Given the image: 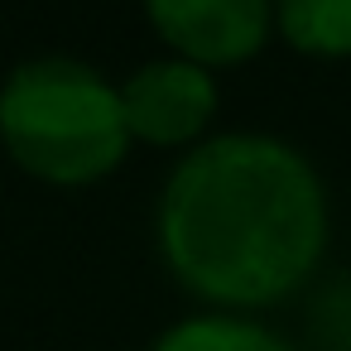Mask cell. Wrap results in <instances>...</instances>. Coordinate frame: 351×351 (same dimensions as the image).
Segmentation results:
<instances>
[{
  "mask_svg": "<svg viewBox=\"0 0 351 351\" xmlns=\"http://www.w3.org/2000/svg\"><path fill=\"white\" fill-rule=\"evenodd\" d=\"M0 140L10 159L58 188L106 178L130 145L121 92L77 58H29L0 87Z\"/></svg>",
  "mask_w": 351,
  "mask_h": 351,
  "instance_id": "7a4b0ae2",
  "label": "cell"
},
{
  "mask_svg": "<svg viewBox=\"0 0 351 351\" xmlns=\"http://www.w3.org/2000/svg\"><path fill=\"white\" fill-rule=\"evenodd\" d=\"M121 111L130 135L149 145H188L217 111V82L207 77V68L188 58L145 63L121 87Z\"/></svg>",
  "mask_w": 351,
  "mask_h": 351,
  "instance_id": "3957f363",
  "label": "cell"
},
{
  "mask_svg": "<svg viewBox=\"0 0 351 351\" xmlns=\"http://www.w3.org/2000/svg\"><path fill=\"white\" fill-rule=\"evenodd\" d=\"M149 351H293V346L260 322H245L231 313H202V317H183L169 332H159Z\"/></svg>",
  "mask_w": 351,
  "mask_h": 351,
  "instance_id": "8992f818",
  "label": "cell"
},
{
  "mask_svg": "<svg viewBox=\"0 0 351 351\" xmlns=\"http://www.w3.org/2000/svg\"><path fill=\"white\" fill-rule=\"evenodd\" d=\"M145 10L197 68L245 63L269 34V0H145Z\"/></svg>",
  "mask_w": 351,
  "mask_h": 351,
  "instance_id": "277c9868",
  "label": "cell"
},
{
  "mask_svg": "<svg viewBox=\"0 0 351 351\" xmlns=\"http://www.w3.org/2000/svg\"><path fill=\"white\" fill-rule=\"evenodd\" d=\"M279 34L313 58L351 53V0H274Z\"/></svg>",
  "mask_w": 351,
  "mask_h": 351,
  "instance_id": "5b68a950",
  "label": "cell"
},
{
  "mask_svg": "<svg viewBox=\"0 0 351 351\" xmlns=\"http://www.w3.org/2000/svg\"><path fill=\"white\" fill-rule=\"evenodd\" d=\"M159 245L173 279L207 303H279L327 250L322 178L274 135L207 140L164 183Z\"/></svg>",
  "mask_w": 351,
  "mask_h": 351,
  "instance_id": "6da1fadb",
  "label": "cell"
}]
</instances>
